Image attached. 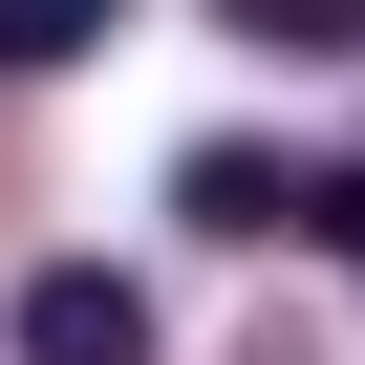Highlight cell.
Returning a JSON list of instances; mask_svg holds the SVG:
<instances>
[{
  "mask_svg": "<svg viewBox=\"0 0 365 365\" xmlns=\"http://www.w3.org/2000/svg\"><path fill=\"white\" fill-rule=\"evenodd\" d=\"M172 215H194V237H301V172H279V150H194Z\"/></svg>",
  "mask_w": 365,
  "mask_h": 365,
  "instance_id": "cell-2",
  "label": "cell"
},
{
  "mask_svg": "<svg viewBox=\"0 0 365 365\" xmlns=\"http://www.w3.org/2000/svg\"><path fill=\"white\" fill-rule=\"evenodd\" d=\"M237 43H279V65H365V0H215Z\"/></svg>",
  "mask_w": 365,
  "mask_h": 365,
  "instance_id": "cell-3",
  "label": "cell"
},
{
  "mask_svg": "<svg viewBox=\"0 0 365 365\" xmlns=\"http://www.w3.org/2000/svg\"><path fill=\"white\" fill-rule=\"evenodd\" d=\"M86 43H129V0H0V65H86Z\"/></svg>",
  "mask_w": 365,
  "mask_h": 365,
  "instance_id": "cell-4",
  "label": "cell"
},
{
  "mask_svg": "<svg viewBox=\"0 0 365 365\" xmlns=\"http://www.w3.org/2000/svg\"><path fill=\"white\" fill-rule=\"evenodd\" d=\"M0 344H22V365H150V279H108V258H43L22 301H0Z\"/></svg>",
  "mask_w": 365,
  "mask_h": 365,
  "instance_id": "cell-1",
  "label": "cell"
}]
</instances>
